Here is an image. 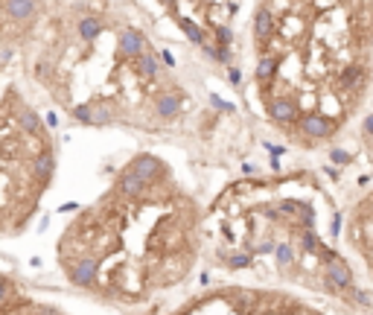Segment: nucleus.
I'll return each instance as SVG.
<instances>
[{"label":"nucleus","mask_w":373,"mask_h":315,"mask_svg":"<svg viewBox=\"0 0 373 315\" xmlns=\"http://www.w3.org/2000/svg\"><path fill=\"white\" fill-rule=\"evenodd\" d=\"M336 239L332 198L312 175L242 178L222 190L204 213L201 257L242 283L356 306L364 292Z\"/></svg>","instance_id":"f03ea898"},{"label":"nucleus","mask_w":373,"mask_h":315,"mask_svg":"<svg viewBox=\"0 0 373 315\" xmlns=\"http://www.w3.org/2000/svg\"><path fill=\"white\" fill-rule=\"evenodd\" d=\"M169 315H332L295 289L260 283H216L187 298Z\"/></svg>","instance_id":"423d86ee"},{"label":"nucleus","mask_w":373,"mask_h":315,"mask_svg":"<svg viewBox=\"0 0 373 315\" xmlns=\"http://www.w3.org/2000/svg\"><path fill=\"white\" fill-rule=\"evenodd\" d=\"M204 207L158 155H134L55 239V266L82 295L143 306L190 277L204 251Z\"/></svg>","instance_id":"f257e3e1"},{"label":"nucleus","mask_w":373,"mask_h":315,"mask_svg":"<svg viewBox=\"0 0 373 315\" xmlns=\"http://www.w3.org/2000/svg\"><path fill=\"white\" fill-rule=\"evenodd\" d=\"M344 243L373 280V190L364 193L344 219Z\"/></svg>","instance_id":"0eeeda50"},{"label":"nucleus","mask_w":373,"mask_h":315,"mask_svg":"<svg viewBox=\"0 0 373 315\" xmlns=\"http://www.w3.org/2000/svg\"><path fill=\"white\" fill-rule=\"evenodd\" d=\"M38 18V0H0V55L12 53Z\"/></svg>","instance_id":"1a4fd4ad"},{"label":"nucleus","mask_w":373,"mask_h":315,"mask_svg":"<svg viewBox=\"0 0 373 315\" xmlns=\"http://www.w3.org/2000/svg\"><path fill=\"white\" fill-rule=\"evenodd\" d=\"M370 47L338 0H260L254 82L268 123L301 146L332 140L367 97Z\"/></svg>","instance_id":"7ed1b4c3"},{"label":"nucleus","mask_w":373,"mask_h":315,"mask_svg":"<svg viewBox=\"0 0 373 315\" xmlns=\"http://www.w3.org/2000/svg\"><path fill=\"white\" fill-rule=\"evenodd\" d=\"M35 79L91 126H166L184 108L149 38L134 27H114L93 9L53 27L35 59Z\"/></svg>","instance_id":"20e7f679"},{"label":"nucleus","mask_w":373,"mask_h":315,"mask_svg":"<svg viewBox=\"0 0 373 315\" xmlns=\"http://www.w3.org/2000/svg\"><path fill=\"white\" fill-rule=\"evenodd\" d=\"M55 178V146L32 102L0 94V236H18L35 219Z\"/></svg>","instance_id":"39448f33"},{"label":"nucleus","mask_w":373,"mask_h":315,"mask_svg":"<svg viewBox=\"0 0 373 315\" xmlns=\"http://www.w3.org/2000/svg\"><path fill=\"white\" fill-rule=\"evenodd\" d=\"M0 315H76V312L32 292L18 277L0 271Z\"/></svg>","instance_id":"6e6552de"}]
</instances>
